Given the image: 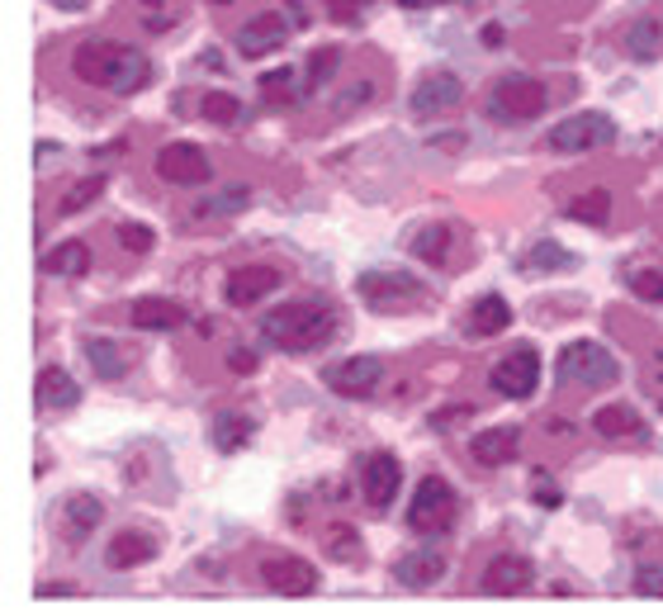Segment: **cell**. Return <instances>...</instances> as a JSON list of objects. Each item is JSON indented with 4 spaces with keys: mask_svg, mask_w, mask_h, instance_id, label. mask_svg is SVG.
Here are the masks:
<instances>
[{
    "mask_svg": "<svg viewBox=\"0 0 663 616\" xmlns=\"http://www.w3.org/2000/svg\"><path fill=\"white\" fill-rule=\"evenodd\" d=\"M261 333H266L270 347L284 351V356H309V351H323L327 341L341 333V313L323 294L290 299V304H280V309L266 313Z\"/></svg>",
    "mask_w": 663,
    "mask_h": 616,
    "instance_id": "obj_1",
    "label": "cell"
},
{
    "mask_svg": "<svg viewBox=\"0 0 663 616\" xmlns=\"http://www.w3.org/2000/svg\"><path fill=\"white\" fill-rule=\"evenodd\" d=\"M545 105H550L545 85L536 77H522V71L502 77L493 91H488V114H493L498 124H531L545 114Z\"/></svg>",
    "mask_w": 663,
    "mask_h": 616,
    "instance_id": "obj_4",
    "label": "cell"
},
{
    "mask_svg": "<svg viewBox=\"0 0 663 616\" xmlns=\"http://www.w3.org/2000/svg\"><path fill=\"white\" fill-rule=\"evenodd\" d=\"M398 484H403V469L388 451H374L370 461H360V493L374 512H384L388 503L398 498Z\"/></svg>",
    "mask_w": 663,
    "mask_h": 616,
    "instance_id": "obj_13",
    "label": "cell"
},
{
    "mask_svg": "<svg viewBox=\"0 0 663 616\" xmlns=\"http://www.w3.org/2000/svg\"><path fill=\"white\" fill-rule=\"evenodd\" d=\"M233 370H237V375H252V370H256V356H252V351H233Z\"/></svg>",
    "mask_w": 663,
    "mask_h": 616,
    "instance_id": "obj_44",
    "label": "cell"
},
{
    "mask_svg": "<svg viewBox=\"0 0 663 616\" xmlns=\"http://www.w3.org/2000/svg\"><path fill=\"white\" fill-rule=\"evenodd\" d=\"M526 270H579V256L569 247H559V242H536L526 256H522Z\"/></svg>",
    "mask_w": 663,
    "mask_h": 616,
    "instance_id": "obj_32",
    "label": "cell"
},
{
    "mask_svg": "<svg viewBox=\"0 0 663 616\" xmlns=\"http://www.w3.org/2000/svg\"><path fill=\"white\" fill-rule=\"evenodd\" d=\"M294 81V67H284V71H266L261 77V91H280V85H290Z\"/></svg>",
    "mask_w": 663,
    "mask_h": 616,
    "instance_id": "obj_43",
    "label": "cell"
},
{
    "mask_svg": "<svg viewBox=\"0 0 663 616\" xmlns=\"http://www.w3.org/2000/svg\"><path fill=\"white\" fill-rule=\"evenodd\" d=\"M156 176L171 185H205V181H213V166L195 142H171V148L156 152Z\"/></svg>",
    "mask_w": 663,
    "mask_h": 616,
    "instance_id": "obj_12",
    "label": "cell"
},
{
    "mask_svg": "<svg viewBox=\"0 0 663 616\" xmlns=\"http://www.w3.org/2000/svg\"><path fill=\"white\" fill-rule=\"evenodd\" d=\"M616 138V124L612 114L602 109H583V114H569V119H559L550 133H545V148L550 152H565V156H579V152H593V148H607Z\"/></svg>",
    "mask_w": 663,
    "mask_h": 616,
    "instance_id": "obj_5",
    "label": "cell"
},
{
    "mask_svg": "<svg viewBox=\"0 0 663 616\" xmlns=\"http://www.w3.org/2000/svg\"><path fill=\"white\" fill-rule=\"evenodd\" d=\"M408 247L417 261H427V266H445L451 261V228L445 223H422L417 233L408 237Z\"/></svg>",
    "mask_w": 663,
    "mask_h": 616,
    "instance_id": "obj_26",
    "label": "cell"
},
{
    "mask_svg": "<svg viewBox=\"0 0 663 616\" xmlns=\"http://www.w3.org/2000/svg\"><path fill=\"white\" fill-rule=\"evenodd\" d=\"M488 384H493L502 398H531V394H536V384H540L536 347H512L493 370H488Z\"/></svg>",
    "mask_w": 663,
    "mask_h": 616,
    "instance_id": "obj_7",
    "label": "cell"
},
{
    "mask_svg": "<svg viewBox=\"0 0 663 616\" xmlns=\"http://www.w3.org/2000/svg\"><path fill=\"white\" fill-rule=\"evenodd\" d=\"M360 290V304L370 313H388V318H398V313H417L431 304V290L408 270H365V276L356 280Z\"/></svg>",
    "mask_w": 663,
    "mask_h": 616,
    "instance_id": "obj_2",
    "label": "cell"
},
{
    "mask_svg": "<svg viewBox=\"0 0 663 616\" xmlns=\"http://www.w3.org/2000/svg\"><path fill=\"white\" fill-rule=\"evenodd\" d=\"M199 114H205L209 124H237L242 100H237V95H228V91H209V95H205V105H199Z\"/></svg>",
    "mask_w": 663,
    "mask_h": 616,
    "instance_id": "obj_37",
    "label": "cell"
},
{
    "mask_svg": "<svg viewBox=\"0 0 663 616\" xmlns=\"http://www.w3.org/2000/svg\"><path fill=\"white\" fill-rule=\"evenodd\" d=\"M119 242L128 252H152L156 247V233L148 223H119Z\"/></svg>",
    "mask_w": 663,
    "mask_h": 616,
    "instance_id": "obj_40",
    "label": "cell"
},
{
    "mask_svg": "<svg viewBox=\"0 0 663 616\" xmlns=\"http://www.w3.org/2000/svg\"><path fill=\"white\" fill-rule=\"evenodd\" d=\"M323 5H327V14H332V20H341V24H356L360 14H365V10L374 5V0H323Z\"/></svg>",
    "mask_w": 663,
    "mask_h": 616,
    "instance_id": "obj_41",
    "label": "cell"
},
{
    "mask_svg": "<svg viewBox=\"0 0 663 616\" xmlns=\"http://www.w3.org/2000/svg\"><path fill=\"white\" fill-rule=\"evenodd\" d=\"M148 81H152V62H148V57H142L138 48H128V43H124L119 57H114V71H109V85H105V91H109V95H138Z\"/></svg>",
    "mask_w": 663,
    "mask_h": 616,
    "instance_id": "obj_20",
    "label": "cell"
},
{
    "mask_svg": "<svg viewBox=\"0 0 663 616\" xmlns=\"http://www.w3.org/2000/svg\"><path fill=\"white\" fill-rule=\"evenodd\" d=\"M394 579H398L408 593H422V589H431V583L445 579V555H437V550H412V555H403V560L394 565Z\"/></svg>",
    "mask_w": 663,
    "mask_h": 616,
    "instance_id": "obj_19",
    "label": "cell"
},
{
    "mask_svg": "<svg viewBox=\"0 0 663 616\" xmlns=\"http://www.w3.org/2000/svg\"><path fill=\"white\" fill-rule=\"evenodd\" d=\"M626 284L644 304H663V270L659 266H626Z\"/></svg>",
    "mask_w": 663,
    "mask_h": 616,
    "instance_id": "obj_35",
    "label": "cell"
},
{
    "mask_svg": "<svg viewBox=\"0 0 663 616\" xmlns=\"http://www.w3.org/2000/svg\"><path fill=\"white\" fill-rule=\"evenodd\" d=\"M252 205V190L247 185H228V190H219L213 199H205L195 213H205V219H233V213H242Z\"/></svg>",
    "mask_w": 663,
    "mask_h": 616,
    "instance_id": "obj_33",
    "label": "cell"
},
{
    "mask_svg": "<svg viewBox=\"0 0 663 616\" xmlns=\"http://www.w3.org/2000/svg\"><path fill=\"white\" fill-rule=\"evenodd\" d=\"M593 427H597V437H644V422H640V412L630 408V404H607V408H597L593 412Z\"/></svg>",
    "mask_w": 663,
    "mask_h": 616,
    "instance_id": "obj_29",
    "label": "cell"
},
{
    "mask_svg": "<svg viewBox=\"0 0 663 616\" xmlns=\"http://www.w3.org/2000/svg\"><path fill=\"white\" fill-rule=\"evenodd\" d=\"M261 583L280 597H309V593H318V569L309 560H299V555H266Z\"/></svg>",
    "mask_w": 663,
    "mask_h": 616,
    "instance_id": "obj_9",
    "label": "cell"
},
{
    "mask_svg": "<svg viewBox=\"0 0 663 616\" xmlns=\"http://www.w3.org/2000/svg\"><path fill=\"white\" fill-rule=\"evenodd\" d=\"M516 451H522V427H488V432H479L469 441V455L488 469L498 465H512Z\"/></svg>",
    "mask_w": 663,
    "mask_h": 616,
    "instance_id": "obj_18",
    "label": "cell"
},
{
    "mask_svg": "<svg viewBox=\"0 0 663 616\" xmlns=\"http://www.w3.org/2000/svg\"><path fill=\"white\" fill-rule=\"evenodd\" d=\"M34 398L43 408H71V404H81V384L62 365H43L34 380Z\"/></svg>",
    "mask_w": 663,
    "mask_h": 616,
    "instance_id": "obj_22",
    "label": "cell"
},
{
    "mask_svg": "<svg viewBox=\"0 0 663 616\" xmlns=\"http://www.w3.org/2000/svg\"><path fill=\"white\" fill-rule=\"evenodd\" d=\"M57 5H67V10H85V0H57Z\"/></svg>",
    "mask_w": 663,
    "mask_h": 616,
    "instance_id": "obj_46",
    "label": "cell"
},
{
    "mask_svg": "<svg viewBox=\"0 0 663 616\" xmlns=\"http://www.w3.org/2000/svg\"><path fill=\"white\" fill-rule=\"evenodd\" d=\"M569 219L583 223V228H607L612 219V195L607 190H583L569 199Z\"/></svg>",
    "mask_w": 663,
    "mask_h": 616,
    "instance_id": "obj_30",
    "label": "cell"
},
{
    "mask_svg": "<svg viewBox=\"0 0 663 616\" xmlns=\"http://www.w3.org/2000/svg\"><path fill=\"white\" fill-rule=\"evenodd\" d=\"M403 10H431V5H441V0H398Z\"/></svg>",
    "mask_w": 663,
    "mask_h": 616,
    "instance_id": "obj_45",
    "label": "cell"
},
{
    "mask_svg": "<svg viewBox=\"0 0 663 616\" xmlns=\"http://www.w3.org/2000/svg\"><path fill=\"white\" fill-rule=\"evenodd\" d=\"M380 380H384V365L374 356H351V361H337L323 370V384L341 398H370L380 390Z\"/></svg>",
    "mask_w": 663,
    "mask_h": 616,
    "instance_id": "obj_11",
    "label": "cell"
},
{
    "mask_svg": "<svg viewBox=\"0 0 663 616\" xmlns=\"http://www.w3.org/2000/svg\"><path fill=\"white\" fill-rule=\"evenodd\" d=\"M636 593L663 597V560H640L636 565Z\"/></svg>",
    "mask_w": 663,
    "mask_h": 616,
    "instance_id": "obj_39",
    "label": "cell"
},
{
    "mask_svg": "<svg viewBox=\"0 0 663 616\" xmlns=\"http://www.w3.org/2000/svg\"><path fill=\"white\" fill-rule=\"evenodd\" d=\"M270 290H280V270L276 266H237L233 276H228V304H233V309L261 304Z\"/></svg>",
    "mask_w": 663,
    "mask_h": 616,
    "instance_id": "obj_16",
    "label": "cell"
},
{
    "mask_svg": "<svg viewBox=\"0 0 663 616\" xmlns=\"http://www.w3.org/2000/svg\"><path fill=\"white\" fill-rule=\"evenodd\" d=\"M455 489L437 475H427L422 484H417L412 503H408V526L417 536H445L455 526Z\"/></svg>",
    "mask_w": 663,
    "mask_h": 616,
    "instance_id": "obj_6",
    "label": "cell"
},
{
    "mask_svg": "<svg viewBox=\"0 0 663 616\" xmlns=\"http://www.w3.org/2000/svg\"><path fill=\"white\" fill-rule=\"evenodd\" d=\"M133 327H142V333H176V327H185V309L176 304V299H138L133 304Z\"/></svg>",
    "mask_w": 663,
    "mask_h": 616,
    "instance_id": "obj_21",
    "label": "cell"
},
{
    "mask_svg": "<svg viewBox=\"0 0 663 616\" xmlns=\"http://www.w3.org/2000/svg\"><path fill=\"white\" fill-rule=\"evenodd\" d=\"M100 522H105V503H100L95 493H67L62 503H57V536L67 541V546H85Z\"/></svg>",
    "mask_w": 663,
    "mask_h": 616,
    "instance_id": "obj_10",
    "label": "cell"
},
{
    "mask_svg": "<svg viewBox=\"0 0 663 616\" xmlns=\"http://www.w3.org/2000/svg\"><path fill=\"white\" fill-rule=\"evenodd\" d=\"M105 185H109V176H81V181L62 195V205H57V209H62V213H81L85 205H95V199L105 195Z\"/></svg>",
    "mask_w": 663,
    "mask_h": 616,
    "instance_id": "obj_36",
    "label": "cell"
},
{
    "mask_svg": "<svg viewBox=\"0 0 663 616\" xmlns=\"http://www.w3.org/2000/svg\"><path fill=\"white\" fill-rule=\"evenodd\" d=\"M626 48L636 53V62H654L663 53V24L659 20H636L626 28Z\"/></svg>",
    "mask_w": 663,
    "mask_h": 616,
    "instance_id": "obj_31",
    "label": "cell"
},
{
    "mask_svg": "<svg viewBox=\"0 0 663 616\" xmlns=\"http://www.w3.org/2000/svg\"><path fill=\"white\" fill-rule=\"evenodd\" d=\"M531 583H536V565H531L526 555H493V560L484 565L479 589L493 593V597H512V593L531 589Z\"/></svg>",
    "mask_w": 663,
    "mask_h": 616,
    "instance_id": "obj_14",
    "label": "cell"
},
{
    "mask_svg": "<svg viewBox=\"0 0 663 616\" xmlns=\"http://www.w3.org/2000/svg\"><path fill=\"white\" fill-rule=\"evenodd\" d=\"M460 105H465V85H460L455 71H427V77H417L412 100H408V109L417 119H437V114H451Z\"/></svg>",
    "mask_w": 663,
    "mask_h": 616,
    "instance_id": "obj_8",
    "label": "cell"
},
{
    "mask_svg": "<svg viewBox=\"0 0 663 616\" xmlns=\"http://www.w3.org/2000/svg\"><path fill=\"white\" fill-rule=\"evenodd\" d=\"M119 48H124V43H114V38H91V43H81V48H77L71 67H77V77H81L85 85H100V91H105Z\"/></svg>",
    "mask_w": 663,
    "mask_h": 616,
    "instance_id": "obj_17",
    "label": "cell"
},
{
    "mask_svg": "<svg viewBox=\"0 0 663 616\" xmlns=\"http://www.w3.org/2000/svg\"><path fill=\"white\" fill-rule=\"evenodd\" d=\"M294 24H284L280 14H256V20H247L237 28V53L242 57H266V53H280L284 38H290Z\"/></svg>",
    "mask_w": 663,
    "mask_h": 616,
    "instance_id": "obj_15",
    "label": "cell"
},
{
    "mask_svg": "<svg viewBox=\"0 0 663 616\" xmlns=\"http://www.w3.org/2000/svg\"><path fill=\"white\" fill-rule=\"evenodd\" d=\"M337 67H341V48H318L309 57V71H304V91L309 95H318L323 85L337 77Z\"/></svg>",
    "mask_w": 663,
    "mask_h": 616,
    "instance_id": "obj_34",
    "label": "cell"
},
{
    "mask_svg": "<svg viewBox=\"0 0 663 616\" xmlns=\"http://www.w3.org/2000/svg\"><path fill=\"white\" fill-rule=\"evenodd\" d=\"M512 327V309L502 294H484L479 304L469 309V337H498Z\"/></svg>",
    "mask_w": 663,
    "mask_h": 616,
    "instance_id": "obj_25",
    "label": "cell"
},
{
    "mask_svg": "<svg viewBox=\"0 0 663 616\" xmlns=\"http://www.w3.org/2000/svg\"><path fill=\"white\" fill-rule=\"evenodd\" d=\"M327 550L337 555L341 565H360V541H356L351 526H332V532H327Z\"/></svg>",
    "mask_w": 663,
    "mask_h": 616,
    "instance_id": "obj_38",
    "label": "cell"
},
{
    "mask_svg": "<svg viewBox=\"0 0 663 616\" xmlns=\"http://www.w3.org/2000/svg\"><path fill=\"white\" fill-rule=\"evenodd\" d=\"M555 380L559 384H573V390H612L621 380V365L607 347L597 341H569L559 351V365H555Z\"/></svg>",
    "mask_w": 663,
    "mask_h": 616,
    "instance_id": "obj_3",
    "label": "cell"
},
{
    "mask_svg": "<svg viewBox=\"0 0 663 616\" xmlns=\"http://www.w3.org/2000/svg\"><path fill=\"white\" fill-rule=\"evenodd\" d=\"M43 270L57 280H81L91 270V247L85 242H57L53 252H43Z\"/></svg>",
    "mask_w": 663,
    "mask_h": 616,
    "instance_id": "obj_23",
    "label": "cell"
},
{
    "mask_svg": "<svg viewBox=\"0 0 663 616\" xmlns=\"http://www.w3.org/2000/svg\"><path fill=\"white\" fill-rule=\"evenodd\" d=\"M85 361L95 365L100 380H124L128 375V351L114 347L109 337H85Z\"/></svg>",
    "mask_w": 663,
    "mask_h": 616,
    "instance_id": "obj_28",
    "label": "cell"
},
{
    "mask_svg": "<svg viewBox=\"0 0 663 616\" xmlns=\"http://www.w3.org/2000/svg\"><path fill=\"white\" fill-rule=\"evenodd\" d=\"M469 404H460V408H441V412H431V427H437V432H445V427H455V422H465L469 418Z\"/></svg>",
    "mask_w": 663,
    "mask_h": 616,
    "instance_id": "obj_42",
    "label": "cell"
},
{
    "mask_svg": "<svg viewBox=\"0 0 663 616\" xmlns=\"http://www.w3.org/2000/svg\"><path fill=\"white\" fill-rule=\"evenodd\" d=\"M156 555V541L152 536H142V532H119L109 541V550H105V565L109 569H138V565H148Z\"/></svg>",
    "mask_w": 663,
    "mask_h": 616,
    "instance_id": "obj_24",
    "label": "cell"
},
{
    "mask_svg": "<svg viewBox=\"0 0 663 616\" xmlns=\"http://www.w3.org/2000/svg\"><path fill=\"white\" fill-rule=\"evenodd\" d=\"M252 437H256V418L242 408H228V412H219V422H213V446L219 451H242Z\"/></svg>",
    "mask_w": 663,
    "mask_h": 616,
    "instance_id": "obj_27",
    "label": "cell"
}]
</instances>
